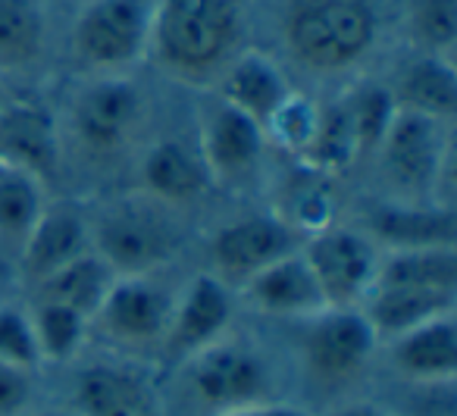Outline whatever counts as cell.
<instances>
[{"label":"cell","mask_w":457,"mask_h":416,"mask_svg":"<svg viewBox=\"0 0 457 416\" xmlns=\"http://www.w3.org/2000/svg\"><path fill=\"white\" fill-rule=\"evenodd\" d=\"M236 316V297L216 272H197L188 279L182 295L172 297L170 326L163 347L179 360L195 357L213 341L226 338V329Z\"/></svg>","instance_id":"cell-10"},{"label":"cell","mask_w":457,"mask_h":416,"mask_svg":"<svg viewBox=\"0 0 457 416\" xmlns=\"http://www.w3.org/2000/svg\"><path fill=\"white\" fill-rule=\"evenodd\" d=\"M32 416H63V413H38V410H35Z\"/></svg>","instance_id":"cell-37"},{"label":"cell","mask_w":457,"mask_h":416,"mask_svg":"<svg viewBox=\"0 0 457 416\" xmlns=\"http://www.w3.org/2000/svg\"><path fill=\"white\" fill-rule=\"evenodd\" d=\"M91 216H85L72 204H47L45 213L38 216L32 235H29L26 247L20 254V276L26 285H38L41 279H47L51 272H57L60 266H66L70 260L82 257L85 251H91Z\"/></svg>","instance_id":"cell-15"},{"label":"cell","mask_w":457,"mask_h":416,"mask_svg":"<svg viewBox=\"0 0 457 416\" xmlns=\"http://www.w3.org/2000/svg\"><path fill=\"white\" fill-rule=\"evenodd\" d=\"M45 207V182L38 176L0 163V257L20 263L22 247Z\"/></svg>","instance_id":"cell-24"},{"label":"cell","mask_w":457,"mask_h":416,"mask_svg":"<svg viewBox=\"0 0 457 416\" xmlns=\"http://www.w3.org/2000/svg\"><path fill=\"white\" fill-rule=\"evenodd\" d=\"M317 116H320V107L313 101H307L304 95L292 91L286 101L279 104L270 122L263 126L267 138H273L276 145H282L286 151L292 154H304V147L311 145L313 138V129H317Z\"/></svg>","instance_id":"cell-31"},{"label":"cell","mask_w":457,"mask_h":416,"mask_svg":"<svg viewBox=\"0 0 457 416\" xmlns=\"http://www.w3.org/2000/svg\"><path fill=\"white\" fill-rule=\"evenodd\" d=\"M445 416H451V413H445Z\"/></svg>","instance_id":"cell-39"},{"label":"cell","mask_w":457,"mask_h":416,"mask_svg":"<svg viewBox=\"0 0 457 416\" xmlns=\"http://www.w3.org/2000/svg\"><path fill=\"white\" fill-rule=\"evenodd\" d=\"M38 404L35 372L0 360V416H32Z\"/></svg>","instance_id":"cell-34"},{"label":"cell","mask_w":457,"mask_h":416,"mask_svg":"<svg viewBox=\"0 0 457 416\" xmlns=\"http://www.w3.org/2000/svg\"><path fill=\"white\" fill-rule=\"evenodd\" d=\"M116 270L91 247L82 257L70 260L66 266H60L57 272H51L47 279H41L32 288V301H54L63 307L79 310L82 316L95 320V313L101 310L104 297L110 295L116 282Z\"/></svg>","instance_id":"cell-23"},{"label":"cell","mask_w":457,"mask_h":416,"mask_svg":"<svg viewBox=\"0 0 457 416\" xmlns=\"http://www.w3.org/2000/svg\"><path fill=\"white\" fill-rule=\"evenodd\" d=\"M304 322V363L323 382L354 379L379 347V335L361 307H326Z\"/></svg>","instance_id":"cell-8"},{"label":"cell","mask_w":457,"mask_h":416,"mask_svg":"<svg viewBox=\"0 0 457 416\" xmlns=\"http://www.w3.org/2000/svg\"><path fill=\"white\" fill-rule=\"evenodd\" d=\"M326 416H398V413L373 401H351V404H342V407L329 410Z\"/></svg>","instance_id":"cell-36"},{"label":"cell","mask_w":457,"mask_h":416,"mask_svg":"<svg viewBox=\"0 0 457 416\" xmlns=\"http://www.w3.org/2000/svg\"><path fill=\"white\" fill-rule=\"evenodd\" d=\"M292 95L286 72L267 57V54L248 51L228 66L220 85V101L232 104L251 120L267 126L270 116L279 110V104Z\"/></svg>","instance_id":"cell-22"},{"label":"cell","mask_w":457,"mask_h":416,"mask_svg":"<svg viewBox=\"0 0 457 416\" xmlns=\"http://www.w3.org/2000/svg\"><path fill=\"white\" fill-rule=\"evenodd\" d=\"M267 147V132L257 120L242 113L226 101H216L204 113L201 126V160L207 166L210 179H238L251 176L257 170Z\"/></svg>","instance_id":"cell-13"},{"label":"cell","mask_w":457,"mask_h":416,"mask_svg":"<svg viewBox=\"0 0 457 416\" xmlns=\"http://www.w3.org/2000/svg\"><path fill=\"white\" fill-rule=\"evenodd\" d=\"M141 182L147 197L160 204H191L210 188V172L201 154L182 141H157L141 160Z\"/></svg>","instance_id":"cell-20"},{"label":"cell","mask_w":457,"mask_h":416,"mask_svg":"<svg viewBox=\"0 0 457 416\" xmlns=\"http://www.w3.org/2000/svg\"><path fill=\"white\" fill-rule=\"evenodd\" d=\"M445 151H448V135H445L442 120L398 107L376 154L382 157V166L392 182L407 191H423L436 185Z\"/></svg>","instance_id":"cell-11"},{"label":"cell","mask_w":457,"mask_h":416,"mask_svg":"<svg viewBox=\"0 0 457 416\" xmlns=\"http://www.w3.org/2000/svg\"><path fill=\"white\" fill-rule=\"evenodd\" d=\"M413 32L432 54L451 51L457 38V0H413Z\"/></svg>","instance_id":"cell-33"},{"label":"cell","mask_w":457,"mask_h":416,"mask_svg":"<svg viewBox=\"0 0 457 416\" xmlns=\"http://www.w3.org/2000/svg\"><path fill=\"white\" fill-rule=\"evenodd\" d=\"M398 107L413 113L432 116L448 122L457 110V70L445 54H429L407 66L398 79V88H392Z\"/></svg>","instance_id":"cell-25"},{"label":"cell","mask_w":457,"mask_h":416,"mask_svg":"<svg viewBox=\"0 0 457 416\" xmlns=\"http://www.w3.org/2000/svg\"><path fill=\"white\" fill-rule=\"evenodd\" d=\"M370 238L388 251L457 245V216L438 204H379L370 213Z\"/></svg>","instance_id":"cell-18"},{"label":"cell","mask_w":457,"mask_h":416,"mask_svg":"<svg viewBox=\"0 0 457 416\" xmlns=\"http://www.w3.org/2000/svg\"><path fill=\"white\" fill-rule=\"evenodd\" d=\"M170 313L172 297L163 285L151 276H120L91 322L104 326V332L120 345L147 347L157 341L163 345Z\"/></svg>","instance_id":"cell-12"},{"label":"cell","mask_w":457,"mask_h":416,"mask_svg":"<svg viewBox=\"0 0 457 416\" xmlns=\"http://www.w3.org/2000/svg\"><path fill=\"white\" fill-rule=\"evenodd\" d=\"M188 385L213 413L270 401L267 360L242 341H213L188 357Z\"/></svg>","instance_id":"cell-6"},{"label":"cell","mask_w":457,"mask_h":416,"mask_svg":"<svg viewBox=\"0 0 457 416\" xmlns=\"http://www.w3.org/2000/svg\"><path fill=\"white\" fill-rule=\"evenodd\" d=\"M301 232L282 216H245L216 229L210 241L216 276L226 285H245L263 266L301 251Z\"/></svg>","instance_id":"cell-9"},{"label":"cell","mask_w":457,"mask_h":416,"mask_svg":"<svg viewBox=\"0 0 457 416\" xmlns=\"http://www.w3.org/2000/svg\"><path fill=\"white\" fill-rule=\"evenodd\" d=\"M32 326L38 335L41 357L47 360H70L85 345V335L91 329V320L79 310L63 307L54 301H32Z\"/></svg>","instance_id":"cell-29"},{"label":"cell","mask_w":457,"mask_h":416,"mask_svg":"<svg viewBox=\"0 0 457 416\" xmlns=\"http://www.w3.org/2000/svg\"><path fill=\"white\" fill-rule=\"evenodd\" d=\"M145 97L138 85L122 76H101L85 85L70 107V129L79 147L95 157L122 151L141 129Z\"/></svg>","instance_id":"cell-7"},{"label":"cell","mask_w":457,"mask_h":416,"mask_svg":"<svg viewBox=\"0 0 457 416\" xmlns=\"http://www.w3.org/2000/svg\"><path fill=\"white\" fill-rule=\"evenodd\" d=\"M4 101H7V95H4V91H0V107H4Z\"/></svg>","instance_id":"cell-38"},{"label":"cell","mask_w":457,"mask_h":416,"mask_svg":"<svg viewBox=\"0 0 457 416\" xmlns=\"http://www.w3.org/2000/svg\"><path fill=\"white\" fill-rule=\"evenodd\" d=\"M373 13L361 0H313L288 22V45L313 70H342L373 45Z\"/></svg>","instance_id":"cell-4"},{"label":"cell","mask_w":457,"mask_h":416,"mask_svg":"<svg viewBox=\"0 0 457 416\" xmlns=\"http://www.w3.org/2000/svg\"><path fill=\"white\" fill-rule=\"evenodd\" d=\"M0 163L20 166L41 182L60 166L57 120L41 104L4 101L0 107Z\"/></svg>","instance_id":"cell-14"},{"label":"cell","mask_w":457,"mask_h":416,"mask_svg":"<svg viewBox=\"0 0 457 416\" xmlns=\"http://www.w3.org/2000/svg\"><path fill=\"white\" fill-rule=\"evenodd\" d=\"M166 204L113 201L91 222V247L116 270V276H151L170 257L176 235L163 213Z\"/></svg>","instance_id":"cell-3"},{"label":"cell","mask_w":457,"mask_h":416,"mask_svg":"<svg viewBox=\"0 0 457 416\" xmlns=\"http://www.w3.org/2000/svg\"><path fill=\"white\" fill-rule=\"evenodd\" d=\"M361 310L367 313L379 341H388L436 320V316L454 313L457 291L417 288V285H373L370 295L363 297Z\"/></svg>","instance_id":"cell-19"},{"label":"cell","mask_w":457,"mask_h":416,"mask_svg":"<svg viewBox=\"0 0 457 416\" xmlns=\"http://www.w3.org/2000/svg\"><path fill=\"white\" fill-rule=\"evenodd\" d=\"M373 285H417V288L457 291V245L388 251L379 260Z\"/></svg>","instance_id":"cell-26"},{"label":"cell","mask_w":457,"mask_h":416,"mask_svg":"<svg viewBox=\"0 0 457 416\" xmlns=\"http://www.w3.org/2000/svg\"><path fill=\"white\" fill-rule=\"evenodd\" d=\"M345 101H348L351 122H354V135H357V147H361V154L379 151L382 138H386L388 126H392L395 113H398V101H395L392 88L367 82V85H361V88L351 91Z\"/></svg>","instance_id":"cell-30"},{"label":"cell","mask_w":457,"mask_h":416,"mask_svg":"<svg viewBox=\"0 0 457 416\" xmlns=\"http://www.w3.org/2000/svg\"><path fill=\"white\" fill-rule=\"evenodd\" d=\"M45 20L35 0H0V70H26L41 57Z\"/></svg>","instance_id":"cell-28"},{"label":"cell","mask_w":457,"mask_h":416,"mask_svg":"<svg viewBox=\"0 0 457 416\" xmlns=\"http://www.w3.org/2000/svg\"><path fill=\"white\" fill-rule=\"evenodd\" d=\"M0 360L20 370L38 372L45 366L32 313L22 307H0Z\"/></svg>","instance_id":"cell-32"},{"label":"cell","mask_w":457,"mask_h":416,"mask_svg":"<svg viewBox=\"0 0 457 416\" xmlns=\"http://www.w3.org/2000/svg\"><path fill=\"white\" fill-rule=\"evenodd\" d=\"M238 288H242V297L251 307L270 316H301V320H307V316L329 307L311 263L301 251L286 254L276 263L263 266Z\"/></svg>","instance_id":"cell-16"},{"label":"cell","mask_w":457,"mask_h":416,"mask_svg":"<svg viewBox=\"0 0 457 416\" xmlns=\"http://www.w3.org/2000/svg\"><path fill=\"white\" fill-rule=\"evenodd\" d=\"M357 157H361V147H357L348 101L338 97V101L320 107L317 129H313L311 145L301 154V163L317 172H342V170H348Z\"/></svg>","instance_id":"cell-27"},{"label":"cell","mask_w":457,"mask_h":416,"mask_svg":"<svg viewBox=\"0 0 457 416\" xmlns=\"http://www.w3.org/2000/svg\"><path fill=\"white\" fill-rule=\"evenodd\" d=\"M238 35L236 0H157L151 45L170 70L201 76L226 60Z\"/></svg>","instance_id":"cell-1"},{"label":"cell","mask_w":457,"mask_h":416,"mask_svg":"<svg viewBox=\"0 0 457 416\" xmlns=\"http://www.w3.org/2000/svg\"><path fill=\"white\" fill-rule=\"evenodd\" d=\"M395 372L417 385H451L457 376L454 313L436 316L423 326L386 341Z\"/></svg>","instance_id":"cell-17"},{"label":"cell","mask_w":457,"mask_h":416,"mask_svg":"<svg viewBox=\"0 0 457 416\" xmlns=\"http://www.w3.org/2000/svg\"><path fill=\"white\" fill-rule=\"evenodd\" d=\"M157 0H91L72 29V51L79 63L101 76L138 63L151 47Z\"/></svg>","instance_id":"cell-2"},{"label":"cell","mask_w":457,"mask_h":416,"mask_svg":"<svg viewBox=\"0 0 457 416\" xmlns=\"http://www.w3.org/2000/svg\"><path fill=\"white\" fill-rule=\"evenodd\" d=\"M213 416H313L307 413L298 404H282V401H263V404H251V407H236V410H222Z\"/></svg>","instance_id":"cell-35"},{"label":"cell","mask_w":457,"mask_h":416,"mask_svg":"<svg viewBox=\"0 0 457 416\" xmlns=\"http://www.w3.org/2000/svg\"><path fill=\"white\" fill-rule=\"evenodd\" d=\"M72 416H147L145 382L120 363H91L72 385Z\"/></svg>","instance_id":"cell-21"},{"label":"cell","mask_w":457,"mask_h":416,"mask_svg":"<svg viewBox=\"0 0 457 416\" xmlns=\"http://www.w3.org/2000/svg\"><path fill=\"white\" fill-rule=\"evenodd\" d=\"M329 307H361L379 272V247L370 235L345 226H323L301 245Z\"/></svg>","instance_id":"cell-5"}]
</instances>
